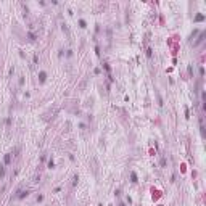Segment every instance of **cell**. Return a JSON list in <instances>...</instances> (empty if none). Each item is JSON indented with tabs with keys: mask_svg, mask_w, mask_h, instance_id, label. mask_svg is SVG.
<instances>
[{
	"mask_svg": "<svg viewBox=\"0 0 206 206\" xmlns=\"http://www.w3.org/2000/svg\"><path fill=\"white\" fill-rule=\"evenodd\" d=\"M3 176H5V168L0 166V177H3Z\"/></svg>",
	"mask_w": 206,
	"mask_h": 206,
	"instance_id": "6da1fadb",
	"label": "cell"
},
{
	"mask_svg": "<svg viewBox=\"0 0 206 206\" xmlns=\"http://www.w3.org/2000/svg\"><path fill=\"white\" fill-rule=\"evenodd\" d=\"M10 161H11V156H10V154H7V156H5V164H10Z\"/></svg>",
	"mask_w": 206,
	"mask_h": 206,
	"instance_id": "7a4b0ae2",
	"label": "cell"
}]
</instances>
